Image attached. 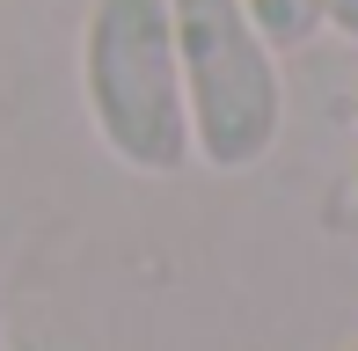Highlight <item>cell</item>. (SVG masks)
Wrapping results in <instances>:
<instances>
[{"label":"cell","mask_w":358,"mask_h":351,"mask_svg":"<svg viewBox=\"0 0 358 351\" xmlns=\"http://www.w3.org/2000/svg\"><path fill=\"white\" fill-rule=\"evenodd\" d=\"M176 73H183L190 162L213 176H249L285 132V73L241 0H169Z\"/></svg>","instance_id":"2"},{"label":"cell","mask_w":358,"mask_h":351,"mask_svg":"<svg viewBox=\"0 0 358 351\" xmlns=\"http://www.w3.org/2000/svg\"><path fill=\"white\" fill-rule=\"evenodd\" d=\"M322 29H336L344 44H358V0H329V22Z\"/></svg>","instance_id":"4"},{"label":"cell","mask_w":358,"mask_h":351,"mask_svg":"<svg viewBox=\"0 0 358 351\" xmlns=\"http://www.w3.org/2000/svg\"><path fill=\"white\" fill-rule=\"evenodd\" d=\"M241 8L264 29L271 52H300V44H315L322 22H329V0H241Z\"/></svg>","instance_id":"3"},{"label":"cell","mask_w":358,"mask_h":351,"mask_svg":"<svg viewBox=\"0 0 358 351\" xmlns=\"http://www.w3.org/2000/svg\"><path fill=\"white\" fill-rule=\"evenodd\" d=\"M351 198H358V162H351Z\"/></svg>","instance_id":"6"},{"label":"cell","mask_w":358,"mask_h":351,"mask_svg":"<svg viewBox=\"0 0 358 351\" xmlns=\"http://www.w3.org/2000/svg\"><path fill=\"white\" fill-rule=\"evenodd\" d=\"M80 103H88V124L117 169L132 176L190 169L169 0H88V15H80Z\"/></svg>","instance_id":"1"},{"label":"cell","mask_w":358,"mask_h":351,"mask_svg":"<svg viewBox=\"0 0 358 351\" xmlns=\"http://www.w3.org/2000/svg\"><path fill=\"white\" fill-rule=\"evenodd\" d=\"M344 351H358V337H351V344H344Z\"/></svg>","instance_id":"8"},{"label":"cell","mask_w":358,"mask_h":351,"mask_svg":"<svg viewBox=\"0 0 358 351\" xmlns=\"http://www.w3.org/2000/svg\"><path fill=\"white\" fill-rule=\"evenodd\" d=\"M351 124H358V88H351Z\"/></svg>","instance_id":"7"},{"label":"cell","mask_w":358,"mask_h":351,"mask_svg":"<svg viewBox=\"0 0 358 351\" xmlns=\"http://www.w3.org/2000/svg\"><path fill=\"white\" fill-rule=\"evenodd\" d=\"M0 351H8V315H0Z\"/></svg>","instance_id":"5"}]
</instances>
